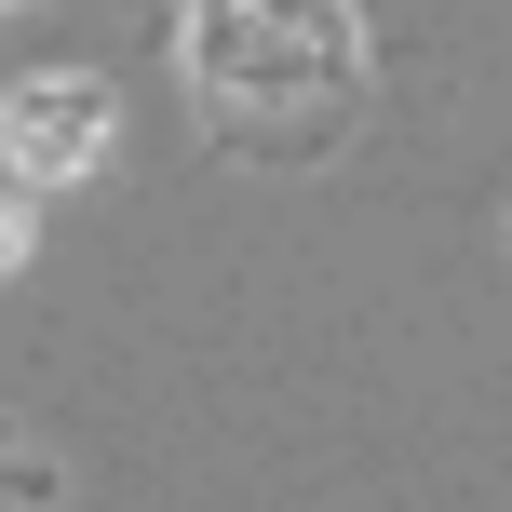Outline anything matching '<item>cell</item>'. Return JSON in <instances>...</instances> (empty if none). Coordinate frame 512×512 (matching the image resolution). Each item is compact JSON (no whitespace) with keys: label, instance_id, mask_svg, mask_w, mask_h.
I'll use <instances>...</instances> for the list:
<instances>
[{"label":"cell","instance_id":"cell-1","mask_svg":"<svg viewBox=\"0 0 512 512\" xmlns=\"http://www.w3.org/2000/svg\"><path fill=\"white\" fill-rule=\"evenodd\" d=\"M189 68L216 95H324L351 68V27H337V0H203L189 14Z\"/></svg>","mask_w":512,"mask_h":512},{"label":"cell","instance_id":"cell-2","mask_svg":"<svg viewBox=\"0 0 512 512\" xmlns=\"http://www.w3.org/2000/svg\"><path fill=\"white\" fill-rule=\"evenodd\" d=\"M0 149H14V176H81V162L108 149V81H81V68H27L14 108H0Z\"/></svg>","mask_w":512,"mask_h":512},{"label":"cell","instance_id":"cell-3","mask_svg":"<svg viewBox=\"0 0 512 512\" xmlns=\"http://www.w3.org/2000/svg\"><path fill=\"white\" fill-rule=\"evenodd\" d=\"M14 243H27V216H14V203H0V256H14Z\"/></svg>","mask_w":512,"mask_h":512}]
</instances>
